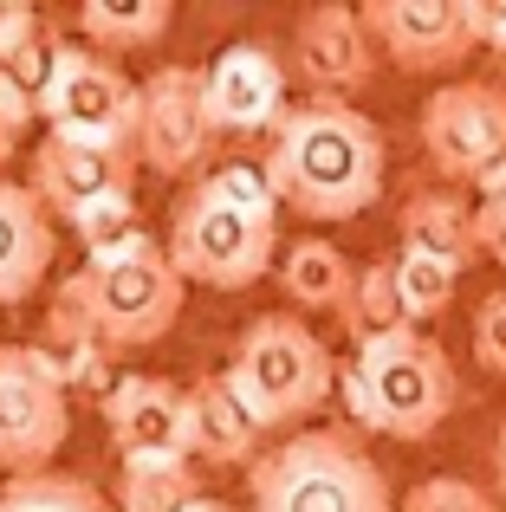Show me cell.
Instances as JSON below:
<instances>
[{
    "label": "cell",
    "mask_w": 506,
    "mask_h": 512,
    "mask_svg": "<svg viewBox=\"0 0 506 512\" xmlns=\"http://www.w3.org/2000/svg\"><path fill=\"white\" fill-rule=\"evenodd\" d=\"M266 182L305 221H357L383 195V130L344 98H305L266 143Z\"/></svg>",
    "instance_id": "cell-1"
},
{
    "label": "cell",
    "mask_w": 506,
    "mask_h": 512,
    "mask_svg": "<svg viewBox=\"0 0 506 512\" xmlns=\"http://www.w3.org/2000/svg\"><path fill=\"white\" fill-rule=\"evenodd\" d=\"M247 512H403L357 428H305L247 467Z\"/></svg>",
    "instance_id": "cell-2"
},
{
    "label": "cell",
    "mask_w": 506,
    "mask_h": 512,
    "mask_svg": "<svg viewBox=\"0 0 506 512\" xmlns=\"http://www.w3.org/2000/svg\"><path fill=\"white\" fill-rule=\"evenodd\" d=\"M455 402H461L455 357L429 331H403V338L370 344L344 363V409H351V428H370V435L429 441L455 415Z\"/></svg>",
    "instance_id": "cell-3"
},
{
    "label": "cell",
    "mask_w": 506,
    "mask_h": 512,
    "mask_svg": "<svg viewBox=\"0 0 506 512\" xmlns=\"http://www.w3.org/2000/svg\"><path fill=\"white\" fill-rule=\"evenodd\" d=\"M169 260L189 286L241 292L279 260V208L234 195L215 169L195 175L169 214Z\"/></svg>",
    "instance_id": "cell-4"
},
{
    "label": "cell",
    "mask_w": 506,
    "mask_h": 512,
    "mask_svg": "<svg viewBox=\"0 0 506 512\" xmlns=\"http://www.w3.org/2000/svg\"><path fill=\"white\" fill-rule=\"evenodd\" d=\"M59 292L78 305V312L98 325L104 344L117 350H143L156 338H169L182 318V299H189V279L169 260V240H137V247H117L85 260L78 273L59 279Z\"/></svg>",
    "instance_id": "cell-5"
},
{
    "label": "cell",
    "mask_w": 506,
    "mask_h": 512,
    "mask_svg": "<svg viewBox=\"0 0 506 512\" xmlns=\"http://www.w3.org/2000/svg\"><path fill=\"white\" fill-rule=\"evenodd\" d=\"M228 383L241 389L260 428H292L325 409L331 383H338V357L299 312H266L234 338Z\"/></svg>",
    "instance_id": "cell-6"
},
{
    "label": "cell",
    "mask_w": 506,
    "mask_h": 512,
    "mask_svg": "<svg viewBox=\"0 0 506 512\" xmlns=\"http://www.w3.org/2000/svg\"><path fill=\"white\" fill-rule=\"evenodd\" d=\"M72 435V389L46 344H0V467L7 480L52 474V454Z\"/></svg>",
    "instance_id": "cell-7"
},
{
    "label": "cell",
    "mask_w": 506,
    "mask_h": 512,
    "mask_svg": "<svg viewBox=\"0 0 506 512\" xmlns=\"http://www.w3.org/2000/svg\"><path fill=\"white\" fill-rule=\"evenodd\" d=\"M422 156L448 188H481L506 163V78H455L422 104Z\"/></svg>",
    "instance_id": "cell-8"
},
{
    "label": "cell",
    "mask_w": 506,
    "mask_h": 512,
    "mask_svg": "<svg viewBox=\"0 0 506 512\" xmlns=\"http://www.w3.org/2000/svg\"><path fill=\"white\" fill-rule=\"evenodd\" d=\"M52 137H85V143H117V150H137V124H143V85L124 72L117 59L91 46H65L59 78L39 98Z\"/></svg>",
    "instance_id": "cell-9"
},
{
    "label": "cell",
    "mask_w": 506,
    "mask_h": 512,
    "mask_svg": "<svg viewBox=\"0 0 506 512\" xmlns=\"http://www.w3.org/2000/svg\"><path fill=\"white\" fill-rule=\"evenodd\" d=\"M215 117H208L202 65H156L143 78V124H137V156L150 175H195L215 150Z\"/></svg>",
    "instance_id": "cell-10"
},
{
    "label": "cell",
    "mask_w": 506,
    "mask_h": 512,
    "mask_svg": "<svg viewBox=\"0 0 506 512\" xmlns=\"http://www.w3.org/2000/svg\"><path fill=\"white\" fill-rule=\"evenodd\" d=\"M143 175L137 150H117V143H85V137H39L33 156H26V188L46 201V214H59L65 227L78 221L85 208L111 195H130Z\"/></svg>",
    "instance_id": "cell-11"
},
{
    "label": "cell",
    "mask_w": 506,
    "mask_h": 512,
    "mask_svg": "<svg viewBox=\"0 0 506 512\" xmlns=\"http://www.w3.org/2000/svg\"><path fill=\"white\" fill-rule=\"evenodd\" d=\"M364 26L377 39V52L396 72H455L461 59L481 52L474 39V7L468 0H370Z\"/></svg>",
    "instance_id": "cell-12"
},
{
    "label": "cell",
    "mask_w": 506,
    "mask_h": 512,
    "mask_svg": "<svg viewBox=\"0 0 506 512\" xmlns=\"http://www.w3.org/2000/svg\"><path fill=\"white\" fill-rule=\"evenodd\" d=\"M292 78H299L312 98H351L357 85H370L377 72V39L364 26V7H305L299 26H292Z\"/></svg>",
    "instance_id": "cell-13"
},
{
    "label": "cell",
    "mask_w": 506,
    "mask_h": 512,
    "mask_svg": "<svg viewBox=\"0 0 506 512\" xmlns=\"http://www.w3.org/2000/svg\"><path fill=\"white\" fill-rule=\"evenodd\" d=\"M286 85H292V65L279 59L266 39H241L228 46L215 65H202V91H208V117L215 130H279L286 124Z\"/></svg>",
    "instance_id": "cell-14"
},
{
    "label": "cell",
    "mask_w": 506,
    "mask_h": 512,
    "mask_svg": "<svg viewBox=\"0 0 506 512\" xmlns=\"http://www.w3.org/2000/svg\"><path fill=\"white\" fill-rule=\"evenodd\" d=\"M104 435L117 461H189V389L169 376H124L104 402Z\"/></svg>",
    "instance_id": "cell-15"
},
{
    "label": "cell",
    "mask_w": 506,
    "mask_h": 512,
    "mask_svg": "<svg viewBox=\"0 0 506 512\" xmlns=\"http://www.w3.org/2000/svg\"><path fill=\"white\" fill-rule=\"evenodd\" d=\"M260 441L266 428L253 422V409L241 402V389L228 383V370H208L189 383V461L202 467H247L260 461Z\"/></svg>",
    "instance_id": "cell-16"
},
{
    "label": "cell",
    "mask_w": 506,
    "mask_h": 512,
    "mask_svg": "<svg viewBox=\"0 0 506 512\" xmlns=\"http://www.w3.org/2000/svg\"><path fill=\"white\" fill-rule=\"evenodd\" d=\"M52 253H59V234H52L46 201L26 182L0 175V305H20L39 292Z\"/></svg>",
    "instance_id": "cell-17"
},
{
    "label": "cell",
    "mask_w": 506,
    "mask_h": 512,
    "mask_svg": "<svg viewBox=\"0 0 506 512\" xmlns=\"http://www.w3.org/2000/svg\"><path fill=\"white\" fill-rule=\"evenodd\" d=\"M396 234H403L409 253H429V260L455 266V273L474 253H487L481 247V208L448 182L442 188H409L403 208H396Z\"/></svg>",
    "instance_id": "cell-18"
},
{
    "label": "cell",
    "mask_w": 506,
    "mask_h": 512,
    "mask_svg": "<svg viewBox=\"0 0 506 512\" xmlns=\"http://www.w3.org/2000/svg\"><path fill=\"white\" fill-rule=\"evenodd\" d=\"M46 357L59 363V376H65V389H72V396L111 402V389L124 383V376H117V357H124V350L104 344L98 325H91V318L78 312L65 292H52V305H46Z\"/></svg>",
    "instance_id": "cell-19"
},
{
    "label": "cell",
    "mask_w": 506,
    "mask_h": 512,
    "mask_svg": "<svg viewBox=\"0 0 506 512\" xmlns=\"http://www.w3.org/2000/svg\"><path fill=\"white\" fill-rule=\"evenodd\" d=\"M357 273H364V266H351V253L331 247V240H292V247L279 253V292H286L299 312L344 318V305H351V292H357Z\"/></svg>",
    "instance_id": "cell-20"
},
{
    "label": "cell",
    "mask_w": 506,
    "mask_h": 512,
    "mask_svg": "<svg viewBox=\"0 0 506 512\" xmlns=\"http://www.w3.org/2000/svg\"><path fill=\"white\" fill-rule=\"evenodd\" d=\"M338 325H344V338L357 350L390 344V338H403V331H422L416 318H409L403 279H396V253H383V260H370L364 273H357V292H351V305H344Z\"/></svg>",
    "instance_id": "cell-21"
},
{
    "label": "cell",
    "mask_w": 506,
    "mask_h": 512,
    "mask_svg": "<svg viewBox=\"0 0 506 512\" xmlns=\"http://www.w3.org/2000/svg\"><path fill=\"white\" fill-rule=\"evenodd\" d=\"M169 20H176L169 0H85L78 7V39L104 59H117V52H150L169 33Z\"/></svg>",
    "instance_id": "cell-22"
},
{
    "label": "cell",
    "mask_w": 506,
    "mask_h": 512,
    "mask_svg": "<svg viewBox=\"0 0 506 512\" xmlns=\"http://www.w3.org/2000/svg\"><path fill=\"white\" fill-rule=\"evenodd\" d=\"M202 500L208 493L195 461H130L117 474V512H189Z\"/></svg>",
    "instance_id": "cell-23"
},
{
    "label": "cell",
    "mask_w": 506,
    "mask_h": 512,
    "mask_svg": "<svg viewBox=\"0 0 506 512\" xmlns=\"http://www.w3.org/2000/svg\"><path fill=\"white\" fill-rule=\"evenodd\" d=\"M0 512H111V500L78 474H26L0 487Z\"/></svg>",
    "instance_id": "cell-24"
},
{
    "label": "cell",
    "mask_w": 506,
    "mask_h": 512,
    "mask_svg": "<svg viewBox=\"0 0 506 512\" xmlns=\"http://www.w3.org/2000/svg\"><path fill=\"white\" fill-rule=\"evenodd\" d=\"M72 234H78V247H85V260H98V253H117V247H137V240H150V227H143L137 195H111V201H98V208L78 214Z\"/></svg>",
    "instance_id": "cell-25"
},
{
    "label": "cell",
    "mask_w": 506,
    "mask_h": 512,
    "mask_svg": "<svg viewBox=\"0 0 506 512\" xmlns=\"http://www.w3.org/2000/svg\"><path fill=\"white\" fill-rule=\"evenodd\" d=\"M396 279H403V299H409V318H416V325L442 318L448 305H455V286H461L455 266L429 260V253H409V247H396Z\"/></svg>",
    "instance_id": "cell-26"
},
{
    "label": "cell",
    "mask_w": 506,
    "mask_h": 512,
    "mask_svg": "<svg viewBox=\"0 0 506 512\" xmlns=\"http://www.w3.org/2000/svg\"><path fill=\"white\" fill-rule=\"evenodd\" d=\"M403 512H506V506L487 487L461 480V474H429L403 493Z\"/></svg>",
    "instance_id": "cell-27"
},
{
    "label": "cell",
    "mask_w": 506,
    "mask_h": 512,
    "mask_svg": "<svg viewBox=\"0 0 506 512\" xmlns=\"http://www.w3.org/2000/svg\"><path fill=\"white\" fill-rule=\"evenodd\" d=\"M65 46H72V39H59V26H46V33H39L33 46L20 52V59H7V65H0V72H7L13 85H20L26 98L39 104V98H46V91H52V78H59V59H65Z\"/></svg>",
    "instance_id": "cell-28"
},
{
    "label": "cell",
    "mask_w": 506,
    "mask_h": 512,
    "mask_svg": "<svg viewBox=\"0 0 506 512\" xmlns=\"http://www.w3.org/2000/svg\"><path fill=\"white\" fill-rule=\"evenodd\" d=\"M474 208H481V247H487V260L506 266V163L474 188Z\"/></svg>",
    "instance_id": "cell-29"
},
{
    "label": "cell",
    "mask_w": 506,
    "mask_h": 512,
    "mask_svg": "<svg viewBox=\"0 0 506 512\" xmlns=\"http://www.w3.org/2000/svg\"><path fill=\"white\" fill-rule=\"evenodd\" d=\"M474 357L494 376H506V292H487L474 312Z\"/></svg>",
    "instance_id": "cell-30"
},
{
    "label": "cell",
    "mask_w": 506,
    "mask_h": 512,
    "mask_svg": "<svg viewBox=\"0 0 506 512\" xmlns=\"http://www.w3.org/2000/svg\"><path fill=\"white\" fill-rule=\"evenodd\" d=\"M33 117H39V104L26 98L20 85H13L7 72H0V163H7L13 150L26 143V130H33Z\"/></svg>",
    "instance_id": "cell-31"
},
{
    "label": "cell",
    "mask_w": 506,
    "mask_h": 512,
    "mask_svg": "<svg viewBox=\"0 0 506 512\" xmlns=\"http://www.w3.org/2000/svg\"><path fill=\"white\" fill-rule=\"evenodd\" d=\"M39 33H46V13H39V7H26V0H0V65L20 59Z\"/></svg>",
    "instance_id": "cell-32"
},
{
    "label": "cell",
    "mask_w": 506,
    "mask_h": 512,
    "mask_svg": "<svg viewBox=\"0 0 506 512\" xmlns=\"http://www.w3.org/2000/svg\"><path fill=\"white\" fill-rule=\"evenodd\" d=\"M468 7H474V39H481V52L506 59V0H468Z\"/></svg>",
    "instance_id": "cell-33"
},
{
    "label": "cell",
    "mask_w": 506,
    "mask_h": 512,
    "mask_svg": "<svg viewBox=\"0 0 506 512\" xmlns=\"http://www.w3.org/2000/svg\"><path fill=\"white\" fill-rule=\"evenodd\" d=\"M494 500L506 506V415H500V428H494Z\"/></svg>",
    "instance_id": "cell-34"
},
{
    "label": "cell",
    "mask_w": 506,
    "mask_h": 512,
    "mask_svg": "<svg viewBox=\"0 0 506 512\" xmlns=\"http://www.w3.org/2000/svg\"><path fill=\"white\" fill-rule=\"evenodd\" d=\"M189 512H241V506H228V500H202V506H189Z\"/></svg>",
    "instance_id": "cell-35"
},
{
    "label": "cell",
    "mask_w": 506,
    "mask_h": 512,
    "mask_svg": "<svg viewBox=\"0 0 506 512\" xmlns=\"http://www.w3.org/2000/svg\"><path fill=\"white\" fill-rule=\"evenodd\" d=\"M500 72H506V59H500Z\"/></svg>",
    "instance_id": "cell-36"
}]
</instances>
